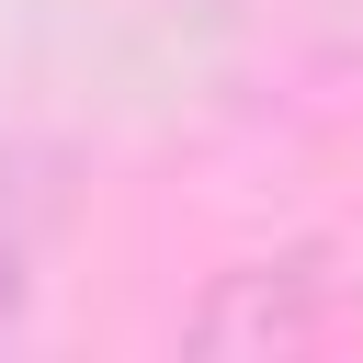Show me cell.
I'll use <instances>...</instances> for the list:
<instances>
[{
    "mask_svg": "<svg viewBox=\"0 0 363 363\" xmlns=\"http://www.w3.org/2000/svg\"><path fill=\"white\" fill-rule=\"evenodd\" d=\"M318 329H329V272H318V250L238 261V272H216L204 306L182 318L193 352H295V340H318Z\"/></svg>",
    "mask_w": 363,
    "mask_h": 363,
    "instance_id": "6da1fadb",
    "label": "cell"
},
{
    "mask_svg": "<svg viewBox=\"0 0 363 363\" xmlns=\"http://www.w3.org/2000/svg\"><path fill=\"white\" fill-rule=\"evenodd\" d=\"M23 306H34V272H23V238H0V340L23 329Z\"/></svg>",
    "mask_w": 363,
    "mask_h": 363,
    "instance_id": "7a4b0ae2",
    "label": "cell"
}]
</instances>
